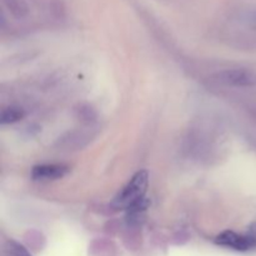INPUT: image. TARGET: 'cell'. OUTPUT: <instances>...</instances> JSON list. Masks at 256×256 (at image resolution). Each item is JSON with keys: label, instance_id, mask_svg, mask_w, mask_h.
<instances>
[{"label": "cell", "instance_id": "cell-7", "mask_svg": "<svg viewBox=\"0 0 256 256\" xmlns=\"http://www.w3.org/2000/svg\"><path fill=\"white\" fill-rule=\"evenodd\" d=\"M8 6L12 9V12H15L16 15H24L26 12V6H25L24 2L22 0H6Z\"/></svg>", "mask_w": 256, "mask_h": 256}, {"label": "cell", "instance_id": "cell-6", "mask_svg": "<svg viewBox=\"0 0 256 256\" xmlns=\"http://www.w3.org/2000/svg\"><path fill=\"white\" fill-rule=\"evenodd\" d=\"M8 252H9L10 256H32L22 245L15 242H8Z\"/></svg>", "mask_w": 256, "mask_h": 256}, {"label": "cell", "instance_id": "cell-9", "mask_svg": "<svg viewBox=\"0 0 256 256\" xmlns=\"http://www.w3.org/2000/svg\"><path fill=\"white\" fill-rule=\"evenodd\" d=\"M250 24H252V26L256 28V12L252 14V16H250Z\"/></svg>", "mask_w": 256, "mask_h": 256}, {"label": "cell", "instance_id": "cell-2", "mask_svg": "<svg viewBox=\"0 0 256 256\" xmlns=\"http://www.w3.org/2000/svg\"><path fill=\"white\" fill-rule=\"evenodd\" d=\"M215 242L220 246L229 248V249L236 250V252H248V250L256 248V242L249 235H239L230 230L218 235Z\"/></svg>", "mask_w": 256, "mask_h": 256}, {"label": "cell", "instance_id": "cell-3", "mask_svg": "<svg viewBox=\"0 0 256 256\" xmlns=\"http://www.w3.org/2000/svg\"><path fill=\"white\" fill-rule=\"evenodd\" d=\"M219 80L226 85H232V86H249L256 82L255 76L252 72L242 69L234 70H225L218 75Z\"/></svg>", "mask_w": 256, "mask_h": 256}, {"label": "cell", "instance_id": "cell-1", "mask_svg": "<svg viewBox=\"0 0 256 256\" xmlns=\"http://www.w3.org/2000/svg\"><path fill=\"white\" fill-rule=\"evenodd\" d=\"M148 184H149V175L146 170H140L130 182L122 189V192L112 200V206L114 209H129L136 202L145 199Z\"/></svg>", "mask_w": 256, "mask_h": 256}, {"label": "cell", "instance_id": "cell-8", "mask_svg": "<svg viewBox=\"0 0 256 256\" xmlns=\"http://www.w3.org/2000/svg\"><path fill=\"white\" fill-rule=\"evenodd\" d=\"M248 235H249L250 238H252V240L256 242V224H252V226H250L249 229V232H248Z\"/></svg>", "mask_w": 256, "mask_h": 256}, {"label": "cell", "instance_id": "cell-4", "mask_svg": "<svg viewBox=\"0 0 256 256\" xmlns=\"http://www.w3.org/2000/svg\"><path fill=\"white\" fill-rule=\"evenodd\" d=\"M68 172L65 165H38L32 169V176L34 180H55L65 176Z\"/></svg>", "mask_w": 256, "mask_h": 256}, {"label": "cell", "instance_id": "cell-5", "mask_svg": "<svg viewBox=\"0 0 256 256\" xmlns=\"http://www.w3.org/2000/svg\"><path fill=\"white\" fill-rule=\"evenodd\" d=\"M24 112L22 109L16 106H10L6 109L2 110V124H12V122H16L19 120H22L24 118Z\"/></svg>", "mask_w": 256, "mask_h": 256}]
</instances>
